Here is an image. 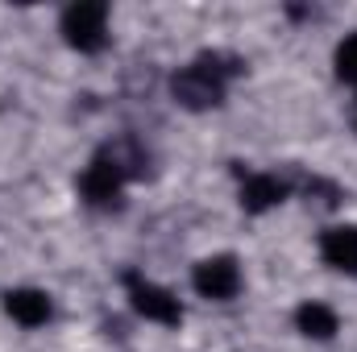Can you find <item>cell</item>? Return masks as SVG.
Wrapping results in <instances>:
<instances>
[{"label":"cell","instance_id":"6da1fadb","mask_svg":"<svg viewBox=\"0 0 357 352\" xmlns=\"http://www.w3.org/2000/svg\"><path fill=\"white\" fill-rule=\"evenodd\" d=\"M237 75H245V58L225 54V50H208V54H199L195 63L178 67L171 75V95H175L178 108H187V112H208V108L225 104L229 83Z\"/></svg>","mask_w":357,"mask_h":352},{"label":"cell","instance_id":"7a4b0ae2","mask_svg":"<svg viewBox=\"0 0 357 352\" xmlns=\"http://www.w3.org/2000/svg\"><path fill=\"white\" fill-rule=\"evenodd\" d=\"M63 42L79 54H100L108 46V4L104 0H79L59 21Z\"/></svg>","mask_w":357,"mask_h":352},{"label":"cell","instance_id":"3957f363","mask_svg":"<svg viewBox=\"0 0 357 352\" xmlns=\"http://www.w3.org/2000/svg\"><path fill=\"white\" fill-rule=\"evenodd\" d=\"M121 282H125L129 307H133L142 319L162 323V328H178V323H183V307H178V298L171 294V290H162V286L146 282V278H142V273H133V269H125V273H121Z\"/></svg>","mask_w":357,"mask_h":352},{"label":"cell","instance_id":"277c9868","mask_svg":"<svg viewBox=\"0 0 357 352\" xmlns=\"http://www.w3.org/2000/svg\"><path fill=\"white\" fill-rule=\"evenodd\" d=\"M125 182H129L125 166H121V162H116V154L104 145V150L88 162V170L79 175V195L88 199L91 207H116V203H121Z\"/></svg>","mask_w":357,"mask_h":352},{"label":"cell","instance_id":"5b68a950","mask_svg":"<svg viewBox=\"0 0 357 352\" xmlns=\"http://www.w3.org/2000/svg\"><path fill=\"white\" fill-rule=\"evenodd\" d=\"M191 286L199 298H212V303H229L237 298L241 290V265L233 253H216V257H204V262L191 269Z\"/></svg>","mask_w":357,"mask_h":352},{"label":"cell","instance_id":"8992f818","mask_svg":"<svg viewBox=\"0 0 357 352\" xmlns=\"http://www.w3.org/2000/svg\"><path fill=\"white\" fill-rule=\"evenodd\" d=\"M237 175H241V207H245V216H262V211L278 207L291 195V182H282L278 175L241 170V166H237Z\"/></svg>","mask_w":357,"mask_h":352},{"label":"cell","instance_id":"52a82bcc","mask_svg":"<svg viewBox=\"0 0 357 352\" xmlns=\"http://www.w3.org/2000/svg\"><path fill=\"white\" fill-rule=\"evenodd\" d=\"M4 315L21 328H42L50 323L54 315V303L46 290H33V286H17V290H4Z\"/></svg>","mask_w":357,"mask_h":352},{"label":"cell","instance_id":"ba28073f","mask_svg":"<svg viewBox=\"0 0 357 352\" xmlns=\"http://www.w3.org/2000/svg\"><path fill=\"white\" fill-rule=\"evenodd\" d=\"M320 257L337 273H357V224H337L320 232Z\"/></svg>","mask_w":357,"mask_h":352},{"label":"cell","instance_id":"9c48e42d","mask_svg":"<svg viewBox=\"0 0 357 352\" xmlns=\"http://www.w3.org/2000/svg\"><path fill=\"white\" fill-rule=\"evenodd\" d=\"M295 328H299L307 340H333L337 328H341V319H337V311H333L328 303H303V307L295 311Z\"/></svg>","mask_w":357,"mask_h":352},{"label":"cell","instance_id":"30bf717a","mask_svg":"<svg viewBox=\"0 0 357 352\" xmlns=\"http://www.w3.org/2000/svg\"><path fill=\"white\" fill-rule=\"evenodd\" d=\"M333 67H337V79H341V83H354L357 88V33H349V38L337 46Z\"/></svg>","mask_w":357,"mask_h":352},{"label":"cell","instance_id":"8fae6325","mask_svg":"<svg viewBox=\"0 0 357 352\" xmlns=\"http://www.w3.org/2000/svg\"><path fill=\"white\" fill-rule=\"evenodd\" d=\"M354 125H357V112H354Z\"/></svg>","mask_w":357,"mask_h":352}]
</instances>
